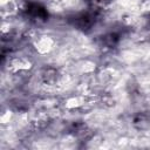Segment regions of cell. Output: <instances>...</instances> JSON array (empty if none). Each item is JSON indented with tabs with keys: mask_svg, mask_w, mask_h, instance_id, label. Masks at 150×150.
Segmentation results:
<instances>
[{
	"mask_svg": "<svg viewBox=\"0 0 150 150\" xmlns=\"http://www.w3.org/2000/svg\"><path fill=\"white\" fill-rule=\"evenodd\" d=\"M117 41H118V38H117V35L116 34H108L105 38H104V42H105V45L107 46H109V47H112V46H115L116 43H117Z\"/></svg>",
	"mask_w": 150,
	"mask_h": 150,
	"instance_id": "cell-3",
	"label": "cell"
},
{
	"mask_svg": "<svg viewBox=\"0 0 150 150\" xmlns=\"http://www.w3.org/2000/svg\"><path fill=\"white\" fill-rule=\"evenodd\" d=\"M27 14L35 20H45L47 18V12L40 4H29L27 7Z\"/></svg>",
	"mask_w": 150,
	"mask_h": 150,
	"instance_id": "cell-2",
	"label": "cell"
},
{
	"mask_svg": "<svg viewBox=\"0 0 150 150\" xmlns=\"http://www.w3.org/2000/svg\"><path fill=\"white\" fill-rule=\"evenodd\" d=\"M94 23H95V15L91 13L81 14V15L76 16L74 20V26L77 27L79 29H82V30L90 29Z\"/></svg>",
	"mask_w": 150,
	"mask_h": 150,
	"instance_id": "cell-1",
	"label": "cell"
}]
</instances>
